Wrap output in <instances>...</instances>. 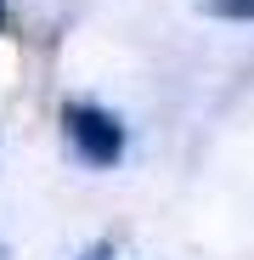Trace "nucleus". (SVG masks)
Here are the masks:
<instances>
[{
	"label": "nucleus",
	"mask_w": 254,
	"mask_h": 260,
	"mask_svg": "<svg viewBox=\"0 0 254 260\" xmlns=\"http://www.w3.org/2000/svg\"><path fill=\"white\" fill-rule=\"evenodd\" d=\"M79 260H113V243H91V249H85Z\"/></svg>",
	"instance_id": "nucleus-3"
},
{
	"label": "nucleus",
	"mask_w": 254,
	"mask_h": 260,
	"mask_svg": "<svg viewBox=\"0 0 254 260\" xmlns=\"http://www.w3.org/2000/svg\"><path fill=\"white\" fill-rule=\"evenodd\" d=\"M203 12L221 23H254V0H203Z\"/></svg>",
	"instance_id": "nucleus-2"
},
{
	"label": "nucleus",
	"mask_w": 254,
	"mask_h": 260,
	"mask_svg": "<svg viewBox=\"0 0 254 260\" xmlns=\"http://www.w3.org/2000/svg\"><path fill=\"white\" fill-rule=\"evenodd\" d=\"M62 136L74 147V158L91 164V170H107V164L124 158V124H119V113H107L96 102H68L62 108Z\"/></svg>",
	"instance_id": "nucleus-1"
},
{
	"label": "nucleus",
	"mask_w": 254,
	"mask_h": 260,
	"mask_svg": "<svg viewBox=\"0 0 254 260\" xmlns=\"http://www.w3.org/2000/svg\"><path fill=\"white\" fill-rule=\"evenodd\" d=\"M0 17H6V6H0Z\"/></svg>",
	"instance_id": "nucleus-4"
}]
</instances>
